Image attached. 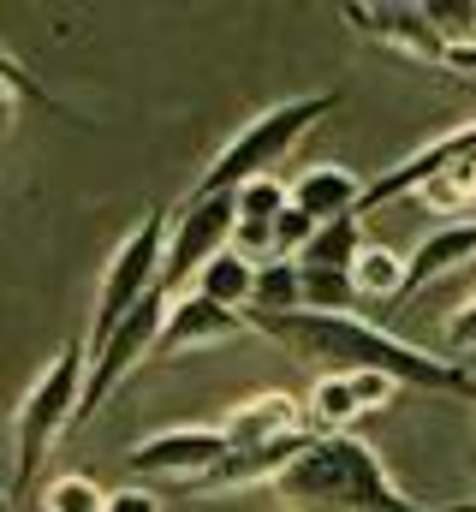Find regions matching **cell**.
Returning <instances> with one entry per match:
<instances>
[{
    "label": "cell",
    "mask_w": 476,
    "mask_h": 512,
    "mask_svg": "<svg viewBox=\"0 0 476 512\" xmlns=\"http://www.w3.org/2000/svg\"><path fill=\"white\" fill-rule=\"evenodd\" d=\"M429 215H441V221H471L476 209V167L465 161V167H447V173H435L429 185H417L411 191Z\"/></svg>",
    "instance_id": "cell-17"
},
{
    "label": "cell",
    "mask_w": 476,
    "mask_h": 512,
    "mask_svg": "<svg viewBox=\"0 0 476 512\" xmlns=\"http://www.w3.org/2000/svg\"><path fill=\"white\" fill-rule=\"evenodd\" d=\"M244 328H250V316L209 304L203 292H185V298L167 304V322H161V340H155V364H167V358H179V352H203V346L238 340Z\"/></svg>",
    "instance_id": "cell-10"
},
{
    "label": "cell",
    "mask_w": 476,
    "mask_h": 512,
    "mask_svg": "<svg viewBox=\"0 0 476 512\" xmlns=\"http://www.w3.org/2000/svg\"><path fill=\"white\" fill-rule=\"evenodd\" d=\"M465 262H476V215H471V221H447V227H435L417 251L405 256V292H399V304H405V298H417L429 280H441V274L465 268Z\"/></svg>",
    "instance_id": "cell-12"
},
{
    "label": "cell",
    "mask_w": 476,
    "mask_h": 512,
    "mask_svg": "<svg viewBox=\"0 0 476 512\" xmlns=\"http://www.w3.org/2000/svg\"><path fill=\"white\" fill-rule=\"evenodd\" d=\"M0 512H12V495H6V489H0Z\"/></svg>",
    "instance_id": "cell-27"
},
{
    "label": "cell",
    "mask_w": 476,
    "mask_h": 512,
    "mask_svg": "<svg viewBox=\"0 0 476 512\" xmlns=\"http://www.w3.org/2000/svg\"><path fill=\"white\" fill-rule=\"evenodd\" d=\"M352 393H357V405H363V417H369V411L393 405L399 382H393V376H375V370H357V376H352Z\"/></svg>",
    "instance_id": "cell-23"
},
{
    "label": "cell",
    "mask_w": 476,
    "mask_h": 512,
    "mask_svg": "<svg viewBox=\"0 0 476 512\" xmlns=\"http://www.w3.org/2000/svg\"><path fill=\"white\" fill-rule=\"evenodd\" d=\"M304 417H310L316 435H352V423L363 417V405H357V393H352V376H316L310 393H304Z\"/></svg>",
    "instance_id": "cell-14"
},
{
    "label": "cell",
    "mask_w": 476,
    "mask_h": 512,
    "mask_svg": "<svg viewBox=\"0 0 476 512\" xmlns=\"http://www.w3.org/2000/svg\"><path fill=\"white\" fill-rule=\"evenodd\" d=\"M423 12H429L435 36H441L447 48H465V42H476V0H429Z\"/></svg>",
    "instance_id": "cell-21"
},
{
    "label": "cell",
    "mask_w": 476,
    "mask_h": 512,
    "mask_svg": "<svg viewBox=\"0 0 476 512\" xmlns=\"http://www.w3.org/2000/svg\"><path fill=\"white\" fill-rule=\"evenodd\" d=\"M453 512H476V507H453Z\"/></svg>",
    "instance_id": "cell-28"
},
{
    "label": "cell",
    "mask_w": 476,
    "mask_h": 512,
    "mask_svg": "<svg viewBox=\"0 0 476 512\" xmlns=\"http://www.w3.org/2000/svg\"><path fill=\"white\" fill-rule=\"evenodd\" d=\"M108 495H114V489H102L96 477L66 471V477H48L36 501H42V512H108Z\"/></svg>",
    "instance_id": "cell-19"
},
{
    "label": "cell",
    "mask_w": 476,
    "mask_h": 512,
    "mask_svg": "<svg viewBox=\"0 0 476 512\" xmlns=\"http://www.w3.org/2000/svg\"><path fill=\"white\" fill-rule=\"evenodd\" d=\"M447 72H453V78H465V84H476V42L447 48Z\"/></svg>",
    "instance_id": "cell-26"
},
{
    "label": "cell",
    "mask_w": 476,
    "mask_h": 512,
    "mask_svg": "<svg viewBox=\"0 0 476 512\" xmlns=\"http://www.w3.org/2000/svg\"><path fill=\"white\" fill-rule=\"evenodd\" d=\"M334 108H340V90H310V96H292V102L262 108V114L244 120V126L227 137V149L203 167L197 197H233L238 185H250V179H274V167L322 126Z\"/></svg>",
    "instance_id": "cell-3"
},
{
    "label": "cell",
    "mask_w": 476,
    "mask_h": 512,
    "mask_svg": "<svg viewBox=\"0 0 476 512\" xmlns=\"http://www.w3.org/2000/svg\"><path fill=\"white\" fill-rule=\"evenodd\" d=\"M161 256H167V209H149V215L114 245L108 268H102V292H96V316H90L84 352H96L119 322L161 286Z\"/></svg>",
    "instance_id": "cell-5"
},
{
    "label": "cell",
    "mask_w": 476,
    "mask_h": 512,
    "mask_svg": "<svg viewBox=\"0 0 476 512\" xmlns=\"http://www.w3.org/2000/svg\"><path fill=\"white\" fill-rule=\"evenodd\" d=\"M233 203H238V227H274V221L292 209V191H286V179L274 173V179H250V185H238Z\"/></svg>",
    "instance_id": "cell-20"
},
{
    "label": "cell",
    "mask_w": 476,
    "mask_h": 512,
    "mask_svg": "<svg viewBox=\"0 0 476 512\" xmlns=\"http://www.w3.org/2000/svg\"><path fill=\"white\" fill-rule=\"evenodd\" d=\"M447 346L453 352H476V298L459 304V316H447Z\"/></svg>",
    "instance_id": "cell-24"
},
{
    "label": "cell",
    "mask_w": 476,
    "mask_h": 512,
    "mask_svg": "<svg viewBox=\"0 0 476 512\" xmlns=\"http://www.w3.org/2000/svg\"><path fill=\"white\" fill-rule=\"evenodd\" d=\"M310 239H316V221L292 203V209L274 221V256H280V262H298V256L310 251Z\"/></svg>",
    "instance_id": "cell-22"
},
{
    "label": "cell",
    "mask_w": 476,
    "mask_h": 512,
    "mask_svg": "<svg viewBox=\"0 0 476 512\" xmlns=\"http://www.w3.org/2000/svg\"><path fill=\"white\" fill-rule=\"evenodd\" d=\"M256 334L280 340L286 352H298L304 364H322V376H393L399 387H423V393H447V399H476V382L465 364L435 358L399 334H387L381 322L363 316H316V310H292V316H250Z\"/></svg>",
    "instance_id": "cell-1"
},
{
    "label": "cell",
    "mask_w": 476,
    "mask_h": 512,
    "mask_svg": "<svg viewBox=\"0 0 476 512\" xmlns=\"http://www.w3.org/2000/svg\"><path fill=\"white\" fill-rule=\"evenodd\" d=\"M227 429L221 423H173V429H155L143 441L125 447V465L137 477H161V483H191V489H209V477L227 465Z\"/></svg>",
    "instance_id": "cell-7"
},
{
    "label": "cell",
    "mask_w": 476,
    "mask_h": 512,
    "mask_svg": "<svg viewBox=\"0 0 476 512\" xmlns=\"http://www.w3.org/2000/svg\"><path fill=\"white\" fill-rule=\"evenodd\" d=\"M84 370H90V352L84 340H66L48 370L30 382V393L18 399L12 411V441H18V465H12V489H30L54 453V441L78 423V399H84Z\"/></svg>",
    "instance_id": "cell-4"
},
{
    "label": "cell",
    "mask_w": 476,
    "mask_h": 512,
    "mask_svg": "<svg viewBox=\"0 0 476 512\" xmlns=\"http://www.w3.org/2000/svg\"><path fill=\"white\" fill-rule=\"evenodd\" d=\"M447 512H453V507H447Z\"/></svg>",
    "instance_id": "cell-29"
},
{
    "label": "cell",
    "mask_w": 476,
    "mask_h": 512,
    "mask_svg": "<svg viewBox=\"0 0 476 512\" xmlns=\"http://www.w3.org/2000/svg\"><path fill=\"white\" fill-rule=\"evenodd\" d=\"M352 286L357 298H399L405 292V256L387 251V245H369L352 268Z\"/></svg>",
    "instance_id": "cell-18"
},
{
    "label": "cell",
    "mask_w": 476,
    "mask_h": 512,
    "mask_svg": "<svg viewBox=\"0 0 476 512\" xmlns=\"http://www.w3.org/2000/svg\"><path fill=\"white\" fill-rule=\"evenodd\" d=\"M238 233V203L233 197H185L179 215L167 221V256H161V292L185 298L197 286V274L215 262L221 251H233Z\"/></svg>",
    "instance_id": "cell-6"
},
{
    "label": "cell",
    "mask_w": 476,
    "mask_h": 512,
    "mask_svg": "<svg viewBox=\"0 0 476 512\" xmlns=\"http://www.w3.org/2000/svg\"><path fill=\"white\" fill-rule=\"evenodd\" d=\"M363 251H369L363 215H346V221L316 227V239H310V251L298 256V268H310V274H352Z\"/></svg>",
    "instance_id": "cell-13"
},
{
    "label": "cell",
    "mask_w": 476,
    "mask_h": 512,
    "mask_svg": "<svg viewBox=\"0 0 476 512\" xmlns=\"http://www.w3.org/2000/svg\"><path fill=\"white\" fill-rule=\"evenodd\" d=\"M471 161L476 167V120H465V126L441 131V137H429L423 149H411L399 167H387L381 179H369V191H363V215H375L381 203H399V197H411L417 185H429L435 173H447V167H465Z\"/></svg>",
    "instance_id": "cell-8"
},
{
    "label": "cell",
    "mask_w": 476,
    "mask_h": 512,
    "mask_svg": "<svg viewBox=\"0 0 476 512\" xmlns=\"http://www.w3.org/2000/svg\"><path fill=\"white\" fill-rule=\"evenodd\" d=\"M363 191H369V179H357L352 167L328 161V167H310V173H298V185H292V203H298V209H304L316 227H328V221L363 215Z\"/></svg>",
    "instance_id": "cell-11"
},
{
    "label": "cell",
    "mask_w": 476,
    "mask_h": 512,
    "mask_svg": "<svg viewBox=\"0 0 476 512\" xmlns=\"http://www.w3.org/2000/svg\"><path fill=\"white\" fill-rule=\"evenodd\" d=\"M274 495L286 512H447L411 501L387 459L357 435H310V447L274 477Z\"/></svg>",
    "instance_id": "cell-2"
},
{
    "label": "cell",
    "mask_w": 476,
    "mask_h": 512,
    "mask_svg": "<svg viewBox=\"0 0 476 512\" xmlns=\"http://www.w3.org/2000/svg\"><path fill=\"white\" fill-rule=\"evenodd\" d=\"M191 292H203L209 304H221V310H250V292H256V268L244 262V256H233V251H221L203 274H197V286Z\"/></svg>",
    "instance_id": "cell-15"
},
{
    "label": "cell",
    "mask_w": 476,
    "mask_h": 512,
    "mask_svg": "<svg viewBox=\"0 0 476 512\" xmlns=\"http://www.w3.org/2000/svg\"><path fill=\"white\" fill-rule=\"evenodd\" d=\"M108 512H161V501L149 489H114L108 495Z\"/></svg>",
    "instance_id": "cell-25"
},
{
    "label": "cell",
    "mask_w": 476,
    "mask_h": 512,
    "mask_svg": "<svg viewBox=\"0 0 476 512\" xmlns=\"http://www.w3.org/2000/svg\"><path fill=\"white\" fill-rule=\"evenodd\" d=\"M292 310H304V268L298 262L256 268V292H250L244 316H292Z\"/></svg>",
    "instance_id": "cell-16"
},
{
    "label": "cell",
    "mask_w": 476,
    "mask_h": 512,
    "mask_svg": "<svg viewBox=\"0 0 476 512\" xmlns=\"http://www.w3.org/2000/svg\"><path fill=\"white\" fill-rule=\"evenodd\" d=\"M340 18L346 24H357L369 42H381V48H399V54H411V60H423V66H441L447 72V42L435 36V24H429V12L423 6H363V0H352V6H340Z\"/></svg>",
    "instance_id": "cell-9"
}]
</instances>
